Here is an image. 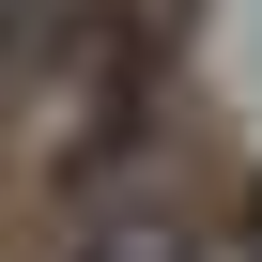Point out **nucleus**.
I'll return each mask as SVG.
<instances>
[{"label": "nucleus", "instance_id": "f257e3e1", "mask_svg": "<svg viewBox=\"0 0 262 262\" xmlns=\"http://www.w3.org/2000/svg\"><path fill=\"white\" fill-rule=\"evenodd\" d=\"M77 262H201V247H185V231H155V216H139V231H93V247H77Z\"/></svg>", "mask_w": 262, "mask_h": 262}]
</instances>
